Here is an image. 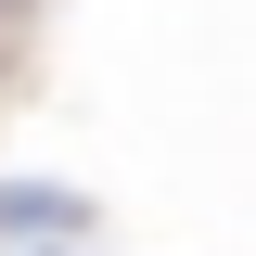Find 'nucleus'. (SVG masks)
I'll list each match as a JSON object with an SVG mask.
<instances>
[{
  "label": "nucleus",
  "instance_id": "obj_1",
  "mask_svg": "<svg viewBox=\"0 0 256 256\" xmlns=\"http://www.w3.org/2000/svg\"><path fill=\"white\" fill-rule=\"evenodd\" d=\"M90 205L77 192H0V230H77Z\"/></svg>",
  "mask_w": 256,
  "mask_h": 256
}]
</instances>
